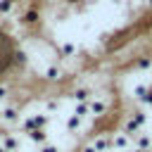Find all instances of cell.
<instances>
[{
  "label": "cell",
  "mask_w": 152,
  "mask_h": 152,
  "mask_svg": "<svg viewBox=\"0 0 152 152\" xmlns=\"http://www.w3.org/2000/svg\"><path fill=\"white\" fill-rule=\"evenodd\" d=\"M17 57H19V52H17V45H14L12 36L5 33V31H0V74L7 71L17 62Z\"/></svg>",
  "instance_id": "6da1fadb"
}]
</instances>
